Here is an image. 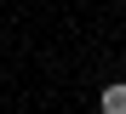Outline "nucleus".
<instances>
[{"mask_svg":"<svg viewBox=\"0 0 126 114\" xmlns=\"http://www.w3.org/2000/svg\"><path fill=\"white\" fill-rule=\"evenodd\" d=\"M97 108H103V114H126V86H103Z\"/></svg>","mask_w":126,"mask_h":114,"instance_id":"1","label":"nucleus"}]
</instances>
